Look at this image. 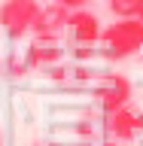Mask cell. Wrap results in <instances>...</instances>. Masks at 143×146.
<instances>
[{
  "instance_id": "277c9868",
  "label": "cell",
  "mask_w": 143,
  "mask_h": 146,
  "mask_svg": "<svg viewBox=\"0 0 143 146\" xmlns=\"http://www.w3.org/2000/svg\"><path fill=\"white\" fill-rule=\"evenodd\" d=\"M67 27H70L76 46H94V43H100V34H104L98 15L88 12V9H73L70 18H67Z\"/></svg>"
},
{
  "instance_id": "4fadbf2b",
  "label": "cell",
  "mask_w": 143,
  "mask_h": 146,
  "mask_svg": "<svg viewBox=\"0 0 143 146\" xmlns=\"http://www.w3.org/2000/svg\"><path fill=\"white\" fill-rule=\"evenodd\" d=\"M0 146H3V131H0Z\"/></svg>"
},
{
  "instance_id": "52a82bcc",
  "label": "cell",
  "mask_w": 143,
  "mask_h": 146,
  "mask_svg": "<svg viewBox=\"0 0 143 146\" xmlns=\"http://www.w3.org/2000/svg\"><path fill=\"white\" fill-rule=\"evenodd\" d=\"M58 61H61V49L58 46H49V43L37 40L27 49V64H34V67H49V64H58Z\"/></svg>"
},
{
  "instance_id": "7a4b0ae2",
  "label": "cell",
  "mask_w": 143,
  "mask_h": 146,
  "mask_svg": "<svg viewBox=\"0 0 143 146\" xmlns=\"http://www.w3.org/2000/svg\"><path fill=\"white\" fill-rule=\"evenodd\" d=\"M37 15H40L37 0H3L0 3V25L12 40H21L27 31H34Z\"/></svg>"
},
{
  "instance_id": "5b68a950",
  "label": "cell",
  "mask_w": 143,
  "mask_h": 146,
  "mask_svg": "<svg viewBox=\"0 0 143 146\" xmlns=\"http://www.w3.org/2000/svg\"><path fill=\"white\" fill-rule=\"evenodd\" d=\"M100 98V107H104V113H116V110L128 107V98H131V82L125 79V76H107V85L98 91Z\"/></svg>"
},
{
  "instance_id": "3957f363",
  "label": "cell",
  "mask_w": 143,
  "mask_h": 146,
  "mask_svg": "<svg viewBox=\"0 0 143 146\" xmlns=\"http://www.w3.org/2000/svg\"><path fill=\"white\" fill-rule=\"evenodd\" d=\"M67 18H70V9L61 6V3H52V6H40V15L34 21V34L40 43H55V36L67 27Z\"/></svg>"
},
{
  "instance_id": "9c48e42d",
  "label": "cell",
  "mask_w": 143,
  "mask_h": 146,
  "mask_svg": "<svg viewBox=\"0 0 143 146\" xmlns=\"http://www.w3.org/2000/svg\"><path fill=\"white\" fill-rule=\"evenodd\" d=\"M52 3H61V6H67V9L73 12V9H82L88 0H52Z\"/></svg>"
},
{
  "instance_id": "8fae6325",
  "label": "cell",
  "mask_w": 143,
  "mask_h": 146,
  "mask_svg": "<svg viewBox=\"0 0 143 146\" xmlns=\"http://www.w3.org/2000/svg\"><path fill=\"white\" fill-rule=\"evenodd\" d=\"M37 146H58V143H49V140H40Z\"/></svg>"
},
{
  "instance_id": "30bf717a",
  "label": "cell",
  "mask_w": 143,
  "mask_h": 146,
  "mask_svg": "<svg viewBox=\"0 0 143 146\" xmlns=\"http://www.w3.org/2000/svg\"><path fill=\"white\" fill-rule=\"evenodd\" d=\"M134 18H137V21L143 25V0H140V6H137V15H134Z\"/></svg>"
},
{
  "instance_id": "7c38bea8",
  "label": "cell",
  "mask_w": 143,
  "mask_h": 146,
  "mask_svg": "<svg viewBox=\"0 0 143 146\" xmlns=\"http://www.w3.org/2000/svg\"><path fill=\"white\" fill-rule=\"evenodd\" d=\"M104 146H122V143H116V140H110V143H104Z\"/></svg>"
},
{
  "instance_id": "6da1fadb",
  "label": "cell",
  "mask_w": 143,
  "mask_h": 146,
  "mask_svg": "<svg viewBox=\"0 0 143 146\" xmlns=\"http://www.w3.org/2000/svg\"><path fill=\"white\" fill-rule=\"evenodd\" d=\"M100 46H104V55L113 58V61L140 52L143 49V25L137 18H116L110 27H104Z\"/></svg>"
},
{
  "instance_id": "ba28073f",
  "label": "cell",
  "mask_w": 143,
  "mask_h": 146,
  "mask_svg": "<svg viewBox=\"0 0 143 146\" xmlns=\"http://www.w3.org/2000/svg\"><path fill=\"white\" fill-rule=\"evenodd\" d=\"M140 0H110V12L116 18H134Z\"/></svg>"
},
{
  "instance_id": "5bb4252c",
  "label": "cell",
  "mask_w": 143,
  "mask_h": 146,
  "mask_svg": "<svg viewBox=\"0 0 143 146\" xmlns=\"http://www.w3.org/2000/svg\"><path fill=\"white\" fill-rule=\"evenodd\" d=\"M88 3H91V0H88Z\"/></svg>"
},
{
  "instance_id": "8992f818",
  "label": "cell",
  "mask_w": 143,
  "mask_h": 146,
  "mask_svg": "<svg viewBox=\"0 0 143 146\" xmlns=\"http://www.w3.org/2000/svg\"><path fill=\"white\" fill-rule=\"evenodd\" d=\"M107 125H110V134H113V137H119V140H131V137L143 128V116H137L134 110L122 107V110H116V113H110Z\"/></svg>"
}]
</instances>
